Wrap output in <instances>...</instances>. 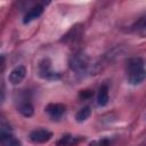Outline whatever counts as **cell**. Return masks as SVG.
<instances>
[{
  "instance_id": "6da1fadb",
  "label": "cell",
  "mask_w": 146,
  "mask_h": 146,
  "mask_svg": "<svg viewBox=\"0 0 146 146\" xmlns=\"http://www.w3.org/2000/svg\"><path fill=\"white\" fill-rule=\"evenodd\" d=\"M127 72V79L130 84H140L146 79V68L144 60L139 57L130 58L127 63L125 67Z\"/></svg>"
},
{
  "instance_id": "7a4b0ae2",
  "label": "cell",
  "mask_w": 146,
  "mask_h": 146,
  "mask_svg": "<svg viewBox=\"0 0 146 146\" xmlns=\"http://www.w3.org/2000/svg\"><path fill=\"white\" fill-rule=\"evenodd\" d=\"M68 64L72 71L76 73H82L86 72L89 67V58L83 52H75L70 57Z\"/></svg>"
},
{
  "instance_id": "3957f363",
  "label": "cell",
  "mask_w": 146,
  "mask_h": 146,
  "mask_svg": "<svg viewBox=\"0 0 146 146\" xmlns=\"http://www.w3.org/2000/svg\"><path fill=\"white\" fill-rule=\"evenodd\" d=\"M38 74L44 80H57L60 78V74L52 70L51 63L48 58H44L39 63Z\"/></svg>"
},
{
  "instance_id": "277c9868",
  "label": "cell",
  "mask_w": 146,
  "mask_h": 146,
  "mask_svg": "<svg viewBox=\"0 0 146 146\" xmlns=\"http://www.w3.org/2000/svg\"><path fill=\"white\" fill-rule=\"evenodd\" d=\"M0 145L1 146H19V140L11 133L10 129L5 125V123H1L0 128Z\"/></svg>"
},
{
  "instance_id": "5b68a950",
  "label": "cell",
  "mask_w": 146,
  "mask_h": 146,
  "mask_svg": "<svg viewBox=\"0 0 146 146\" xmlns=\"http://www.w3.org/2000/svg\"><path fill=\"white\" fill-rule=\"evenodd\" d=\"M29 137H30L31 141H33L35 144H43V143H47L48 140H50V138L52 137V133L47 129H35L30 132Z\"/></svg>"
},
{
  "instance_id": "8992f818",
  "label": "cell",
  "mask_w": 146,
  "mask_h": 146,
  "mask_svg": "<svg viewBox=\"0 0 146 146\" xmlns=\"http://www.w3.org/2000/svg\"><path fill=\"white\" fill-rule=\"evenodd\" d=\"M25 75H26V68H25V66L24 65H18V66H16L15 68L11 70V72L9 73L8 79H9V82L11 84L17 86V84H19L24 80Z\"/></svg>"
},
{
  "instance_id": "52a82bcc",
  "label": "cell",
  "mask_w": 146,
  "mask_h": 146,
  "mask_svg": "<svg viewBox=\"0 0 146 146\" xmlns=\"http://www.w3.org/2000/svg\"><path fill=\"white\" fill-rule=\"evenodd\" d=\"M46 112L48 113V115L54 119V120H57V119H60L64 113H65V105L63 104H59V103H51L49 105L46 106Z\"/></svg>"
},
{
  "instance_id": "ba28073f",
  "label": "cell",
  "mask_w": 146,
  "mask_h": 146,
  "mask_svg": "<svg viewBox=\"0 0 146 146\" xmlns=\"http://www.w3.org/2000/svg\"><path fill=\"white\" fill-rule=\"evenodd\" d=\"M42 13H43V6H41V5H35V6H33V7L30 8V9L26 11V14L24 15V18H23L24 24L30 23V22L34 21L35 18L40 17Z\"/></svg>"
},
{
  "instance_id": "9c48e42d",
  "label": "cell",
  "mask_w": 146,
  "mask_h": 146,
  "mask_svg": "<svg viewBox=\"0 0 146 146\" xmlns=\"http://www.w3.org/2000/svg\"><path fill=\"white\" fill-rule=\"evenodd\" d=\"M82 140L81 137H75L71 135L62 136L60 139L57 141V146H75Z\"/></svg>"
},
{
  "instance_id": "30bf717a",
  "label": "cell",
  "mask_w": 146,
  "mask_h": 146,
  "mask_svg": "<svg viewBox=\"0 0 146 146\" xmlns=\"http://www.w3.org/2000/svg\"><path fill=\"white\" fill-rule=\"evenodd\" d=\"M17 110H18V112H19L22 115H24V116H26V117L31 116V115L33 114V112H34L33 105H32L31 102L27 100V99H23L22 102H19V104H18V106H17Z\"/></svg>"
},
{
  "instance_id": "8fae6325",
  "label": "cell",
  "mask_w": 146,
  "mask_h": 146,
  "mask_svg": "<svg viewBox=\"0 0 146 146\" xmlns=\"http://www.w3.org/2000/svg\"><path fill=\"white\" fill-rule=\"evenodd\" d=\"M108 103V87L106 84H103L97 94V104L99 106H105Z\"/></svg>"
},
{
  "instance_id": "7c38bea8",
  "label": "cell",
  "mask_w": 146,
  "mask_h": 146,
  "mask_svg": "<svg viewBox=\"0 0 146 146\" xmlns=\"http://www.w3.org/2000/svg\"><path fill=\"white\" fill-rule=\"evenodd\" d=\"M90 115H91V108H90L89 106H84V107L80 108V110L76 112L75 119H76L78 122H83V121H86Z\"/></svg>"
},
{
  "instance_id": "4fadbf2b",
  "label": "cell",
  "mask_w": 146,
  "mask_h": 146,
  "mask_svg": "<svg viewBox=\"0 0 146 146\" xmlns=\"http://www.w3.org/2000/svg\"><path fill=\"white\" fill-rule=\"evenodd\" d=\"M136 31L138 32L139 35L146 38V16H144L136 25Z\"/></svg>"
}]
</instances>
